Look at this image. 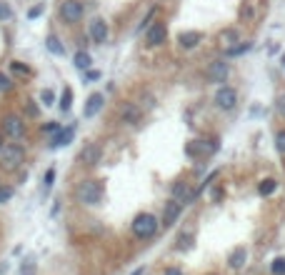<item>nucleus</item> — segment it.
I'll return each mask as SVG.
<instances>
[{
	"label": "nucleus",
	"instance_id": "ddd939ff",
	"mask_svg": "<svg viewBox=\"0 0 285 275\" xmlns=\"http://www.w3.org/2000/svg\"><path fill=\"white\" fill-rule=\"evenodd\" d=\"M140 115H143V110L138 108L135 103H128L123 108V123H128V125H135L140 120Z\"/></svg>",
	"mask_w": 285,
	"mask_h": 275
},
{
	"label": "nucleus",
	"instance_id": "39448f33",
	"mask_svg": "<svg viewBox=\"0 0 285 275\" xmlns=\"http://www.w3.org/2000/svg\"><path fill=\"white\" fill-rule=\"evenodd\" d=\"M60 18L68 25L80 23V18H83V3H80V0H65V3L60 5Z\"/></svg>",
	"mask_w": 285,
	"mask_h": 275
},
{
	"label": "nucleus",
	"instance_id": "2eb2a0df",
	"mask_svg": "<svg viewBox=\"0 0 285 275\" xmlns=\"http://www.w3.org/2000/svg\"><path fill=\"white\" fill-rule=\"evenodd\" d=\"M173 198L178 200V203H190V200L195 198V193H190L185 183H175V185H173Z\"/></svg>",
	"mask_w": 285,
	"mask_h": 275
},
{
	"label": "nucleus",
	"instance_id": "a878e982",
	"mask_svg": "<svg viewBox=\"0 0 285 275\" xmlns=\"http://www.w3.org/2000/svg\"><path fill=\"white\" fill-rule=\"evenodd\" d=\"M275 148H278L280 155H285V130H278V135H275Z\"/></svg>",
	"mask_w": 285,
	"mask_h": 275
},
{
	"label": "nucleus",
	"instance_id": "c85d7f7f",
	"mask_svg": "<svg viewBox=\"0 0 285 275\" xmlns=\"http://www.w3.org/2000/svg\"><path fill=\"white\" fill-rule=\"evenodd\" d=\"M10 15H13L10 5H8V3H3V0H0V20H8Z\"/></svg>",
	"mask_w": 285,
	"mask_h": 275
},
{
	"label": "nucleus",
	"instance_id": "0eeeda50",
	"mask_svg": "<svg viewBox=\"0 0 285 275\" xmlns=\"http://www.w3.org/2000/svg\"><path fill=\"white\" fill-rule=\"evenodd\" d=\"M228 73H230L228 63L225 60H215V63H210V68H208V80L210 83H225Z\"/></svg>",
	"mask_w": 285,
	"mask_h": 275
},
{
	"label": "nucleus",
	"instance_id": "7c9ffc66",
	"mask_svg": "<svg viewBox=\"0 0 285 275\" xmlns=\"http://www.w3.org/2000/svg\"><path fill=\"white\" fill-rule=\"evenodd\" d=\"M33 268H35V263H33V260H25L23 265H20V275H30Z\"/></svg>",
	"mask_w": 285,
	"mask_h": 275
},
{
	"label": "nucleus",
	"instance_id": "f257e3e1",
	"mask_svg": "<svg viewBox=\"0 0 285 275\" xmlns=\"http://www.w3.org/2000/svg\"><path fill=\"white\" fill-rule=\"evenodd\" d=\"M23 163H25V150L18 143L3 145V150H0V168L3 170H18Z\"/></svg>",
	"mask_w": 285,
	"mask_h": 275
},
{
	"label": "nucleus",
	"instance_id": "f3484780",
	"mask_svg": "<svg viewBox=\"0 0 285 275\" xmlns=\"http://www.w3.org/2000/svg\"><path fill=\"white\" fill-rule=\"evenodd\" d=\"M73 135H75L73 128H60V130L55 133V138H53V148H65V145L73 140Z\"/></svg>",
	"mask_w": 285,
	"mask_h": 275
},
{
	"label": "nucleus",
	"instance_id": "a19ab883",
	"mask_svg": "<svg viewBox=\"0 0 285 275\" xmlns=\"http://www.w3.org/2000/svg\"><path fill=\"white\" fill-rule=\"evenodd\" d=\"M0 150H3V138H0Z\"/></svg>",
	"mask_w": 285,
	"mask_h": 275
},
{
	"label": "nucleus",
	"instance_id": "f704fd0d",
	"mask_svg": "<svg viewBox=\"0 0 285 275\" xmlns=\"http://www.w3.org/2000/svg\"><path fill=\"white\" fill-rule=\"evenodd\" d=\"M53 180H55V170L50 168V170L45 173V185H53Z\"/></svg>",
	"mask_w": 285,
	"mask_h": 275
},
{
	"label": "nucleus",
	"instance_id": "c756f323",
	"mask_svg": "<svg viewBox=\"0 0 285 275\" xmlns=\"http://www.w3.org/2000/svg\"><path fill=\"white\" fill-rule=\"evenodd\" d=\"M8 90H13V83L3 73H0V93H8Z\"/></svg>",
	"mask_w": 285,
	"mask_h": 275
},
{
	"label": "nucleus",
	"instance_id": "bb28decb",
	"mask_svg": "<svg viewBox=\"0 0 285 275\" xmlns=\"http://www.w3.org/2000/svg\"><path fill=\"white\" fill-rule=\"evenodd\" d=\"M10 68H13V73H18V75H30V68H25L23 63H18V60L10 63Z\"/></svg>",
	"mask_w": 285,
	"mask_h": 275
},
{
	"label": "nucleus",
	"instance_id": "4be33fe9",
	"mask_svg": "<svg viewBox=\"0 0 285 275\" xmlns=\"http://www.w3.org/2000/svg\"><path fill=\"white\" fill-rule=\"evenodd\" d=\"M45 43H48V50H50V53H55V55H63V53H65L63 43H60V40H58L55 35H50V38L45 40Z\"/></svg>",
	"mask_w": 285,
	"mask_h": 275
},
{
	"label": "nucleus",
	"instance_id": "1a4fd4ad",
	"mask_svg": "<svg viewBox=\"0 0 285 275\" xmlns=\"http://www.w3.org/2000/svg\"><path fill=\"white\" fill-rule=\"evenodd\" d=\"M90 38L95 40V43H105L108 40V23L100 18H95L93 23H90Z\"/></svg>",
	"mask_w": 285,
	"mask_h": 275
},
{
	"label": "nucleus",
	"instance_id": "473e14b6",
	"mask_svg": "<svg viewBox=\"0 0 285 275\" xmlns=\"http://www.w3.org/2000/svg\"><path fill=\"white\" fill-rule=\"evenodd\" d=\"M10 195H13V190H10V188H0V203H8Z\"/></svg>",
	"mask_w": 285,
	"mask_h": 275
},
{
	"label": "nucleus",
	"instance_id": "aec40b11",
	"mask_svg": "<svg viewBox=\"0 0 285 275\" xmlns=\"http://www.w3.org/2000/svg\"><path fill=\"white\" fill-rule=\"evenodd\" d=\"M90 63H93V58L88 55L85 50H78V53H75V65H78L80 70H88V68H90Z\"/></svg>",
	"mask_w": 285,
	"mask_h": 275
},
{
	"label": "nucleus",
	"instance_id": "6e6552de",
	"mask_svg": "<svg viewBox=\"0 0 285 275\" xmlns=\"http://www.w3.org/2000/svg\"><path fill=\"white\" fill-rule=\"evenodd\" d=\"M100 155H103L100 145H98V143H90V145H85V148H83L80 163H83V165H98V163H100Z\"/></svg>",
	"mask_w": 285,
	"mask_h": 275
},
{
	"label": "nucleus",
	"instance_id": "9b49d317",
	"mask_svg": "<svg viewBox=\"0 0 285 275\" xmlns=\"http://www.w3.org/2000/svg\"><path fill=\"white\" fill-rule=\"evenodd\" d=\"M180 208H183V203H178V200L168 203V208H165V215H163V225H165V228H170L175 220L180 218Z\"/></svg>",
	"mask_w": 285,
	"mask_h": 275
},
{
	"label": "nucleus",
	"instance_id": "20e7f679",
	"mask_svg": "<svg viewBox=\"0 0 285 275\" xmlns=\"http://www.w3.org/2000/svg\"><path fill=\"white\" fill-rule=\"evenodd\" d=\"M155 230H158V220L150 213H140L133 223V233L138 238H150V235H155Z\"/></svg>",
	"mask_w": 285,
	"mask_h": 275
},
{
	"label": "nucleus",
	"instance_id": "6ab92c4d",
	"mask_svg": "<svg viewBox=\"0 0 285 275\" xmlns=\"http://www.w3.org/2000/svg\"><path fill=\"white\" fill-rule=\"evenodd\" d=\"M220 43H223L225 53H228V50H233V48H235L233 43H238V33H235L233 28H230V30H223V33H220Z\"/></svg>",
	"mask_w": 285,
	"mask_h": 275
},
{
	"label": "nucleus",
	"instance_id": "423d86ee",
	"mask_svg": "<svg viewBox=\"0 0 285 275\" xmlns=\"http://www.w3.org/2000/svg\"><path fill=\"white\" fill-rule=\"evenodd\" d=\"M215 105H218L220 110H233L235 105H238V93H235L233 88H228V85L220 88V90L215 93Z\"/></svg>",
	"mask_w": 285,
	"mask_h": 275
},
{
	"label": "nucleus",
	"instance_id": "c9c22d12",
	"mask_svg": "<svg viewBox=\"0 0 285 275\" xmlns=\"http://www.w3.org/2000/svg\"><path fill=\"white\" fill-rule=\"evenodd\" d=\"M40 13H43V8H40V5H35V8H30V10H28V18H38Z\"/></svg>",
	"mask_w": 285,
	"mask_h": 275
},
{
	"label": "nucleus",
	"instance_id": "4c0bfd02",
	"mask_svg": "<svg viewBox=\"0 0 285 275\" xmlns=\"http://www.w3.org/2000/svg\"><path fill=\"white\" fill-rule=\"evenodd\" d=\"M28 113L30 115H38V105H33V100H28Z\"/></svg>",
	"mask_w": 285,
	"mask_h": 275
},
{
	"label": "nucleus",
	"instance_id": "2f4dec72",
	"mask_svg": "<svg viewBox=\"0 0 285 275\" xmlns=\"http://www.w3.org/2000/svg\"><path fill=\"white\" fill-rule=\"evenodd\" d=\"M275 110L285 118V95H278V100H275Z\"/></svg>",
	"mask_w": 285,
	"mask_h": 275
},
{
	"label": "nucleus",
	"instance_id": "b1692460",
	"mask_svg": "<svg viewBox=\"0 0 285 275\" xmlns=\"http://www.w3.org/2000/svg\"><path fill=\"white\" fill-rule=\"evenodd\" d=\"M70 103H73V90L65 88V90H63V98H60V108H63V110H70Z\"/></svg>",
	"mask_w": 285,
	"mask_h": 275
},
{
	"label": "nucleus",
	"instance_id": "e433bc0d",
	"mask_svg": "<svg viewBox=\"0 0 285 275\" xmlns=\"http://www.w3.org/2000/svg\"><path fill=\"white\" fill-rule=\"evenodd\" d=\"M85 78H88V80H98V78H100V73H98V70H88V75H85Z\"/></svg>",
	"mask_w": 285,
	"mask_h": 275
},
{
	"label": "nucleus",
	"instance_id": "412c9836",
	"mask_svg": "<svg viewBox=\"0 0 285 275\" xmlns=\"http://www.w3.org/2000/svg\"><path fill=\"white\" fill-rule=\"evenodd\" d=\"M275 188H278V183H275L273 178H268V180H263V183L258 185V193H260V195H273Z\"/></svg>",
	"mask_w": 285,
	"mask_h": 275
},
{
	"label": "nucleus",
	"instance_id": "9d476101",
	"mask_svg": "<svg viewBox=\"0 0 285 275\" xmlns=\"http://www.w3.org/2000/svg\"><path fill=\"white\" fill-rule=\"evenodd\" d=\"M165 38H168V30H165L163 23H155V25L148 30V43H150V45H160V43H165Z\"/></svg>",
	"mask_w": 285,
	"mask_h": 275
},
{
	"label": "nucleus",
	"instance_id": "ea45409f",
	"mask_svg": "<svg viewBox=\"0 0 285 275\" xmlns=\"http://www.w3.org/2000/svg\"><path fill=\"white\" fill-rule=\"evenodd\" d=\"M143 273H145V270H143V268H138L135 273H130V275H143Z\"/></svg>",
	"mask_w": 285,
	"mask_h": 275
},
{
	"label": "nucleus",
	"instance_id": "7ed1b4c3",
	"mask_svg": "<svg viewBox=\"0 0 285 275\" xmlns=\"http://www.w3.org/2000/svg\"><path fill=\"white\" fill-rule=\"evenodd\" d=\"M3 133L15 143V140H20L25 135V123H23V118L20 115H15V113H8L5 118H3Z\"/></svg>",
	"mask_w": 285,
	"mask_h": 275
},
{
	"label": "nucleus",
	"instance_id": "5701e85b",
	"mask_svg": "<svg viewBox=\"0 0 285 275\" xmlns=\"http://www.w3.org/2000/svg\"><path fill=\"white\" fill-rule=\"evenodd\" d=\"M193 243H195V238L190 235V233H183V235L178 238V250H190Z\"/></svg>",
	"mask_w": 285,
	"mask_h": 275
},
{
	"label": "nucleus",
	"instance_id": "58836bf2",
	"mask_svg": "<svg viewBox=\"0 0 285 275\" xmlns=\"http://www.w3.org/2000/svg\"><path fill=\"white\" fill-rule=\"evenodd\" d=\"M165 275H183V270H178V268H168Z\"/></svg>",
	"mask_w": 285,
	"mask_h": 275
},
{
	"label": "nucleus",
	"instance_id": "cd10ccee",
	"mask_svg": "<svg viewBox=\"0 0 285 275\" xmlns=\"http://www.w3.org/2000/svg\"><path fill=\"white\" fill-rule=\"evenodd\" d=\"M40 100L45 103V105H53V103H55V93H53V90H43V93H40Z\"/></svg>",
	"mask_w": 285,
	"mask_h": 275
},
{
	"label": "nucleus",
	"instance_id": "393cba45",
	"mask_svg": "<svg viewBox=\"0 0 285 275\" xmlns=\"http://www.w3.org/2000/svg\"><path fill=\"white\" fill-rule=\"evenodd\" d=\"M270 270H273L275 275H285V258H275L273 265H270Z\"/></svg>",
	"mask_w": 285,
	"mask_h": 275
},
{
	"label": "nucleus",
	"instance_id": "72a5a7b5",
	"mask_svg": "<svg viewBox=\"0 0 285 275\" xmlns=\"http://www.w3.org/2000/svg\"><path fill=\"white\" fill-rule=\"evenodd\" d=\"M250 45L248 43H243V45H238V48H233V50H228V55H240V53H245Z\"/></svg>",
	"mask_w": 285,
	"mask_h": 275
},
{
	"label": "nucleus",
	"instance_id": "a211bd4d",
	"mask_svg": "<svg viewBox=\"0 0 285 275\" xmlns=\"http://www.w3.org/2000/svg\"><path fill=\"white\" fill-rule=\"evenodd\" d=\"M215 143H210V145H205L203 140H198V143H195V145H188V153L190 155H208V153H213L215 150Z\"/></svg>",
	"mask_w": 285,
	"mask_h": 275
},
{
	"label": "nucleus",
	"instance_id": "4468645a",
	"mask_svg": "<svg viewBox=\"0 0 285 275\" xmlns=\"http://www.w3.org/2000/svg\"><path fill=\"white\" fill-rule=\"evenodd\" d=\"M203 40V35L200 33H195V30H188V33H180V38H178V43L185 48V50H190V48H195Z\"/></svg>",
	"mask_w": 285,
	"mask_h": 275
},
{
	"label": "nucleus",
	"instance_id": "dca6fc26",
	"mask_svg": "<svg viewBox=\"0 0 285 275\" xmlns=\"http://www.w3.org/2000/svg\"><path fill=\"white\" fill-rule=\"evenodd\" d=\"M100 108H103V95L100 93H93L90 98H88V103H85V118H93Z\"/></svg>",
	"mask_w": 285,
	"mask_h": 275
},
{
	"label": "nucleus",
	"instance_id": "f03ea898",
	"mask_svg": "<svg viewBox=\"0 0 285 275\" xmlns=\"http://www.w3.org/2000/svg\"><path fill=\"white\" fill-rule=\"evenodd\" d=\"M75 198L83 205H98L103 200V185L98 180H83L75 188Z\"/></svg>",
	"mask_w": 285,
	"mask_h": 275
},
{
	"label": "nucleus",
	"instance_id": "f8f14e48",
	"mask_svg": "<svg viewBox=\"0 0 285 275\" xmlns=\"http://www.w3.org/2000/svg\"><path fill=\"white\" fill-rule=\"evenodd\" d=\"M245 260H248V250L245 248H235L233 253H230V258H228V265L233 268V270H240L245 265Z\"/></svg>",
	"mask_w": 285,
	"mask_h": 275
}]
</instances>
